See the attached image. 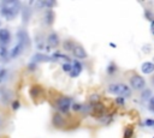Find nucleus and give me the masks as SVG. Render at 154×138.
<instances>
[{"label":"nucleus","mask_w":154,"mask_h":138,"mask_svg":"<svg viewBox=\"0 0 154 138\" xmlns=\"http://www.w3.org/2000/svg\"><path fill=\"white\" fill-rule=\"evenodd\" d=\"M19 6H20V4H19L18 1H16V0L4 1V2L1 4V10H0L1 16L5 17L6 19L11 20L12 18H14V17L18 14V12H19Z\"/></svg>","instance_id":"nucleus-1"},{"label":"nucleus","mask_w":154,"mask_h":138,"mask_svg":"<svg viewBox=\"0 0 154 138\" xmlns=\"http://www.w3.org/2000/svg\"><path fill=\"white\" fill-rule=\"evenodd\" d=\"M107 90H108V92H111L113 95H118V96L124 97V98L131 96V89H130V86H128L126 84H123V83L109 84Z\"/></svg>","instance_id":"nucleus-2"},{"label":"nucleus","mask_w":154,"mask_h":138,"mask_svg":"<svg viewBox=\"0 0 154 138\" xmlns=\"http://www.w3.org/2000/svg\"><path fill=\"white\" fill-rule=\"evenodd\" d=\"M71 103H72V100L71 97H66V96H61L60 98H58L57 101V108L63 112V113H67L70 107H71Z\"/></svg>","instance_id":"nucleus-3"},{"label":"nucleus","mask_w":154,"mask_h":138,"mask_svg":"<svg viewBox=\"0 0 154 138\" xmlns=\"http://www.w3.org/2000/svg\"><path fill=\"white\" fill-rule=\"evenodd\" d=\"M130 85L135 90H143L146 86V80L143 79V77H141L138 74H134L130 78Z\"/></svg>","instance_id":"nucleus-4"},{"label":"nucleus","mask_w":154,"mask_h":138,"mask_svg":"<svg viewBox=\"0 0 154 138\" xmlns=\"http://www.w3.org/2000/svg\"><path fill=\"white\" fill-rule=\"evenodd\" d=\"M24 44L22 43V42H18L12 49H11V52H10V58H12V59H14V58H17L23 50H24Z\"/></svg>","instance_id":"nucleus-5"},{"label":"nucleus","mask_w":154,"mask_h":138,"mask_svg":"<svg viewBox=\"0 0 154 138\" xmlns=\"http://www.w3.org/2000/svg\"><path fill=\"white\" fill-rule=\"evenodd\" d=\"M55 61L57 59L53 58V56H48V55H45V54H40V53H36L34 56H32V62H41V61Z\"/></svg>","instance_id":"nucleus-6"},{"label":"nucleus","mask_w":154,"mask_h":138,"mask_svg":"<svg viewBox=\"0 0 154 138\" xmlns=\"http://www.w3.org/2000/svg\"><path fill=\"white\" fill-rule=\"evenodd\" d=\"M11 40V34L7 29H0V44L6 46Z\"/></svg>","instance_id":"nucleus-7"},{"label":"nucleus","mask_w":154,"mask_h":138,"mask_svg":"<svg viewBox=\"0 0 154 138\" xmlns=\"http://www.w3.org/2000/svg\"><path fill=\"white\" fill-rule=\"evenodd\" d=\"M72 52H73V55H75L77 59H85V58L88 56L87 52H85L84 48L81 47V46H75V48H73Z\"/></svg>","instance_id":"nucleus-8"},{"label":"nucleus","mask_w":154,"mask_h":138,"mask_svg":"<svg viewBox=\"0 0 154 138\" xmlns=\"http://www.w3.org/2000/svg\"><path fill=\"white\" fill-rule=\"evenodd\" d=\"M141 71H142V73H144V74H150V73H153V72H154V64L150 62V61L143 62V64L141 65Z\"/></svg>","instance_id":"nucleus-9"},{"label":"nucleus","mask_w":154,"mask_h":138,"mask_svg":"<svg viewBox=\"0 0 154 138\" xmlns=\"http://www.w3.org/2000/svg\"><path fill=\"white\" fill-rule=\"evenodd\" d=\"M81 72H82V65H81L78 61H73V64H72V70H71V72H70V76H71L72 78H75V77H78Z\"/></svg>","instance_id":"nucleus-10"},{"label":"nucleus","mask_w":154,"mask_h":138,"mask_svg":"<svg viewBox=\"0 0 154 138\" xmlns=\"http://www.w3.org/2000/svg\"><path fill=\"white\" fill-rule=\"evenodd\" d=\"M47 41H48L49 47H57L59 44V36L55 32H51L47 37Z\"/></svg>","instance_id":"nucleus-11"},{"label":"nucleus","mask_w":154,"mask_h":138,"mask_svg":"<svg viewBox=\"0 0 154 138\" xmlns=\"http://www.w3.org/2000/svg\"><path fill=\"white\" fill-rule=\"evenodd\" d=\"M17 36H18V42H22L25 47H26V46H29V37H28V35H26V32H25V31H23V30L18 31Z\"/></svg>","instance_id":"nucleus-12"},{"label":"nucleus","mask_w":154,"mask_h":138,"mask_svg":"<svg viewBox=\"0 0 154 138\" xmlns=\"http://www.w3.org/2000/svg\"><path fill=\"white\" fill-rule=\"evenodd\" d=\"M54 20V12L52 10H46L45 12V23L47 25H51Z\"/></svg>","instance_id":"nucleus-13"},{"label":"nucleus","mask_w":154,"mask_h":138,"mask_svg":"<svg viewBox=\"0 0 154 138\" xmlns=\"http://www.w3.org/2000/svg\"><path fill=\"white\" fill-rule=\"evenodd\" d=\"M64 119H63V116L60 115V114H54L53 115V125L55 126V127H61V126H64Z\"/></svg>","instance_id":"nucleus-14"},{"label":"nucleus","mask_w":154,"mask_h":138,"mask_svg":"<svg viewBox=\"0 0 154 138\" xmlns=\"http://www.w3.org/2000/svg\"><path fill=\"white\" fill-rule=\"evenodd\" d=\"M55 1L53 0H43V1H38L36 5L37 7H47V8H52L53 6H55Z\"/></svg>","instance_id":"nucleus-15"},{"label":"nucleus","mask_w":154,"mask_h":138,"mask_svg":"<svg viewBox=\"0 0 154 138\" xmlns=\"http://www.w3.org/2000/svg\"><path fill=\"white\" fill-rule=\"evenodd\" d=\"M63 47H64V49H65V50H73V48H75L73 42H72V41H70V40L64 41V42H63Z\"/></svg>","instance_id":"nucleus-16"},{"label":"nucleus","mask_w":154,"mask_h":138,"mask_svg":"<svg viewBox=\"0 0 154 138\" xmlns=\"http://www.w3.org/2000/svg\"><path fill=\"white\" fill-rule=\"evenodd\" d=\"M40 92H41V89H40L37 85H35V86L31 88V90H30V95H31V97H37V96L40 95Z\"/></svg>","instance_id":"nucleus-17"},{"label":"nucleus","mask_w":154,"mask_h":138,"mask_svg":"<svg viewBox=\"0 0 154 138\" xmlns=\"http://www.w3.org/2000/svg\"><path fill=\"white\" fill-rule=\"evenodd\" d=\"M7 54H8V52H7L6 46L0 44V58L1 59H5V58H7Z\"/></svg>","instance_id":"nucleus-18"},{"label":"nucleus","mask_w":154,"mask_h":138,"mask_svg":"<svg viewBox=\"0 0 154 138\" xmlns=\"http://www.w3.org/2000/svg\"><path fill=\"white\" fill-rule=\"evenodd\" d=\"M132 133H134L132 127H126L125 131H124V136H123V138H131V137H132Z\"/></svg>","instance_id":"nucleus-19"},{"label":"nucleus","mask_w":154,"mask_h":138,"mask_svg":"<svg viewBox=\"0 0 154 138\" xmlns=\"http://www.w3.org/2000/svg\"><path fill=\"white\" fill-rule=\"evenodd\" d=\"M152 91L149 89H146L143 92H142V100H150L152 98Z\"/></svg>","instance_id":"nucleus-20"},{"label":"nucleus","mask_w":154,"mask_h":138,"mask_svg":"<svg viewBox=\"0 0 154 138\" xmlns=\"http://www.w3.org/2000/svg\"><path fill=\"white\" fill-rule=\"evenodd\" d=\"M61 68H63V71L64 72H71V70H72V65L70 64V62H64L63 64V66H61Z\"/></svg>","instance_id":"nucleus-21"},{"label":"nucleus","mask_w":154,"mask_h":138,"mask_svg":"<svg viewBox=\"0 0 154 138\" xmlns=\"http://www.w3.org/2000/svg\"><path fill=\"white\" fill-rule=\"evenodd\" d=\"M116 70H117V67H116V65L112 62V64H109L108 67H107V73H108V74H113V73L116 72Z\"/></svg>","instance_id":"nucleus-22"},{"label":"nucleus","mask_w":154,"mask_h":138,"mask_svg":"<svg viewBox=\"0 0 154 138\" xmlns=\"http://www.w3.org/2000/svg\"><path fill=\"white\" fill-rule=\"evenodd\" d=\"M29 14H30L29 8L23 10V22H24V23H26V22H28V19H29Z\"/></svg>","instance_id":"nucleus-23"},{"label":"nucleus","mask_w":154,"mask_h":138,"mask_svg":"<svg viewBox=\"0 0 154 138\" xmlns=\"http://www.w3.org/2000/svg\"><path fill=\"white\" fill-rule=\"evenodd\" d=\"M11 107H12V109L13 110H17L19 107H20V103H19V101H12V103H11Z\"/></svg>","instance_id":"nucleus-24"},{"label":"nucleus","mask_w":154,"mask_h":138,"mask_svg":"<svg viewBox=\"0 0 154 138\" xmlns=\"http://www.w3.org/2000/svg\"><path fill=\"white\" fill-rule=\"evenodd\" d=\"M40 38H41V37H37V38H36V44H37V48H38V49H43L45 46H43V42H42Z\"/></svg>","instance_id":"nucleus-25"},{"label":"nucleus","mask_w":154,"mask_h":138,"mask_svg":"<svg viewBox=\"0 0 154 138\" xmlns=\"http://www.w3.org/2000/svg\"><path fill=\"white\" fill-rule=\"evenodd\" d=\"M116 103H117V104H119V106H124V103H125V101H124V97H120V96H118V97L116 98Z\"/></svg>","instance_id":"nucleus-26"},{"label":"nucleus","mask_w":154,"mask_h":138,"mask_svg":"<svg viewBox=\"0 0 154 138\" xmlns=\"http://www.w3.org/2000/svg\"><path fill=\"white\" fill-rule=\"evenodd\" d=\"M5 76H6V70H1V71H0V83L4 82Z\"/></svg>","instance_id":"nucleus-27"},{"label":"nucleus","mask_w":154,"mask_h":138,"mask_svg":"<svg viewBox=\"0 0 154 138\" xmlns=\"http://www.w3.org/2000/svg\"><path fill=\"white\" fill-rule=\"evenodd\" d=\"M144 125L146 126H154V119H147L144 121Z\"/></svg>","instance_id":"nucleus-28"},{"label":"nucleus","mask_w":154,"mask_h":138,"mask_svg":"<svg viewBox=\"0 0 154 138\" xmlns=\"http://www.w3.org/2000/svg\"><path fill=\"white\" fill-rule=\"evenodd\" d=\"M144 14H146V17H147V18H148L149 20H152V22L154 20V19H153V14H152V12H149L148 10H146V12H144Z\"/></svg>","instance_id":"nucleus-29"},{"label":"nucleus","mask_w":154,"mask_h":138,"mask_svg":"<svg viewBox=\"0 0 154 138\" xmlns=\"http://www.w3.org/2000/svg\"><path fill=\"white\" fill-rule=\"evenodd\" d=\"M90 101H91V104H93L94 102H97V101H99V96H97V95H91Z\"/></svg>","instance_id":"nucleus-30"},{"label":"nucleus","mask_w":154,"mask_h":138,"mask_svg":"<svg viewBox=\"0 0 154 138\" xmlns=\"http://www.w3.org/2000/svg\"><path fill=\"white\" fill-rule=\"evenodd\" d=\"M72 109H75V110H82V106L78 104V103H75V104H72Z\"/></svg>","instance_id":"nucleus-31"},{"label":"nucleus","mask_w":154,"mask_h":138,"mask_svg":"<svg viewBox=\"0 0 154 138\" xmlns=\"http://www.w3.org/2000/svg\"><path fill=\"white\" fill-rule=\"evenodd\" d=\"M28 68H29L30 71H32V70H35V68H36V64H35V62H30V64L28 65Z\"/></svg>","instance_id":"nucleus-32"},{"label":"nucleus","mask_w":154,"mask_h":138,"mask_svg":"<svg viewBox=\"0 0 154 138\" xmlns=\"http://www.w3.org/2000/svg\"><path fill=\"white\" fill-rule=\"evenodd\" d=\"M150 31H152V34L154 35V20L150 23Z\"/></svg>","instance_id":"nucleus-33"},{"label":"nucleus","mask_w":154,"mask_h":138,"mask_svg":"<svg viewBox=\"0 0 154 138\" xmlns=\"http://www.w3.org/2000/svg\"><path fill=\"white\" fill-rule=\"evenodd\" d=\"M149 104H153L154 106V96H152V98L149 100Z\"/></svg>","instance_id":"nucleus-34"},{"label":"nucleus","mask_w":154,"mask_h":138,"mask_svg":"<svg viewBox=\"0 0 154 138\" xmlns=\"http://www.w3.org/2000/svg\"><path fill=\"white\" fill-rule=\"evenodd\" d=\"M149 109H150V110H153V112H154V106H153V104H149Z\"/></svg>","instance_id":"nucleus-35"},{"label":"nucleus","mask_w":154,"mask_h":138,"mask_svg":"<svg viewBox=\"0 0 154 138\" xmlns=\"http://www.w3.org/2000/svg\"><path fill=\"white\" fill-rule=\"evenodd\" d=\"M152 83H153V85H154V76L152 77Z\"/></svg>","instance_id":"nucleus-36"},{"label":"nucleus","mask_w":154,"mask_h":138,"mask_svg":"<svg viewBox=\"0 0 154 138\" xmlns=\"http://www.w3.org/2000/svg\"><path fill=\"white\" fill-rule=\"evenodd\" d=\"M0 125H1V116H0Z\"/></svg>","instance_id":"nucleus-37"},{"label":"nucleus","mask_w":154,"mask_h":138,"mask_svg":"<svg viewBox=\"0 0 154 138\" xmlns=\"http://www.w3.org/2000/svg\"><path fill=\"white\" fill-rule=\"evenodd\" d=\"M0 24H1V22H0Z\"/></svg>","instance_id":"nucleus-38"},{"label":"nucleus","mask_w":154,"mask_h":138,"mask_svg":"<svg viewBox=\"0 0 154 138\" xmlns=\"http://www.w3.org/2000/svg\"><path fill=\"white\" fill-rule=\"evenodd\" d=\"M153 138H154V137H153Z\"/></svg>","instance_id":"nucleus-39"}]
</instances>
